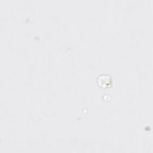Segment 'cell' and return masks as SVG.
I'll return each mask as SVG.
<instances>
[{
  "label": "cell",
  "mask_w": 153,
  "mask_h": 153,
  "mask_svg": "<svg viewBox=\"0 0 153 153\" xmlns=\"http://www.w3.org/2000/svg\"><path fill=\"white\" fill-rule=\"evenodd\" d=\"M111 78L110 76L106 75H103L99 76L98 79V82L99 85L102 87H109L111 85Z\"/></svg>",
  "instance_id": "1"
}]
</instances>
